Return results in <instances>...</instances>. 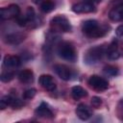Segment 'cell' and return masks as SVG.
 <instances>
[{"label": "cell", "mask_w": 123, "mask_h": 123, "mask_svg": "<svg viewBox=\"0 0 123 123\" xmlns=\"http://www.w3.org/2000/svg\"><path fill=\"white\" fill-rule=\"evenodd\" d=\"M8 106L12 107V109H19L23 106V103L18 98H15L12 95H5L2 97L0 101V109L5 110Z\"/></svg>", "instance_id": "obj_8"}, {"label": "cell", "mask_w": 123, "mask_h": 123, "mask_svg": "<svg viewBox=\"0 0 123 123\" xmlns=\"http://www.w3.org/2000/svg\"><path fill=\"white\" fill-rule=\"evenodd\" d=\"M110 27L107 25H100L95 19H87L83 22L82 31L83 33L90 38L102 37L109 33Z\"/></svg>", "instance_id": "obj_1"}, {"label": "cell", "mask_w": 123, "mask_h": 123, "mask_svg": "<svg viewBox=\"0 0 123 123\" xmlns=\"http://www.w3.org/2000/svg\"><path fill=\"white\" fill-rule=\"evenodd\" d=\"M109 18L111 21H123V0H116L109 12Z\"/></svg>", "instance_id": "obj_6"}, {"label": "cell", "mask_w": 123, "mask_h": 123, "mask_svg": "<svg viewBox=\"0 0 123 123\" xmlns=\"http://www.w3.org/2000/svg\"><path fill=\"white\" fill-rule=\"evenodd\" d=\"M13 78H14V72H13V71H11V70L2 72V74H1V76H0V80H1L2 82H4V83L10 82V81H12Z\"/></svg>", "instance_id": "obj_20"}, {"label": "cell", "mask_w": 123, "mask_h": 123, "mask_svg": "<svg viewBox=\"0 0 123 123\" xmlns=\"http://www.w3.org/2000/svg\"><path fill=\"white\" fill-rule=\"evenodd\" d=\"M20 58L15 55H7L3 60V65L7 68H14L20 64Z\"/></svg>", "instance_id": "obj_15"}, {"label": "cell", "mask_w": 123, "mask_h": 123, "mask_svg": "<svg viewBox=\"0 0 123 123\" xmlns=\"http://www.w3.org/2000/svg\"><path fill=\"white\" fill-rule=\"evenodd\" d=\"M51 28L54 32L66 33L71 30V25L69 20L64 15H56L50 20Z\"/></svg>", "instance_id": "obj_4"}, {"label": "cell", "mask_w": 123, "mask_h": 123, "mask_svg": "<svg viewBox=\"0 0 123 123\" xmlns=\"http://www.w3.org/2000/svg\"><path fill=\"white\" fill-rule=\"evenodd\" d=\"M20 14V8L16 4H11L8 7L2 8L0 11V16L3 20L16 18Z\"/></svg>", "instance_id": "obj_7"}, {"label": "cell", "mask_w": 123, "mask_h": 123, "mask_svg": "<svg viewBox=\"0 0 123 123\" xmlns=\"http://www.w3.org/2000/svg\"><path fill=\"white\" fill-rule=\"evenodd\" d=\"M35 114L37 117L40 118H52L54 116L53 111H51V109L49 108L48 104L42 102L36 110H35Z\"/></svg>", "instance_id": "obj_11"}, {"label": "cell", "mask_w": 123, "mask_h": 123, "mask_svg": "<svg viewBox=\"0 0 123 123\" xmlns=\"http://www.w3.org/2000/svg\"><path fill=\"white\" fill-rule=\"evenodd\" d=\"M101 1H102V0H92L93 3H100Z\"/></svg>", "instance_id": "obj_28"}, {"label": "cell", "mask_w": 123, "mask_h": 123, "mask_svg": "<svg viewBox=\"0 0 123 123\" xmlns=\"http://www.w3.org/2000/svg\"><path fill=\"white\" fill-rule=\"evenodd\" d=\"M33 2H34L35 4H38V3L42 2V1H41V0H33Z\"/></svg>", "instance_id": "obj_27"}, {"label": "cell", "mask_w": 123, "mask_h": 123, "mask_svg": "<svg viewBox=\"0 0 123 123\" xmlns=\"http://www.w3.org/2000/svg\"><path fill=\"white\" fill-rule=\"evenodd\" d=\"M75 113L81 120H87L92 115L91 110L85 104H79L75 110Z\"/></svg>", "instance_id": "obj_13"}, {"label": "cell", "mask_w": 123, "mask_h": 123, "mask_svg": "<svg viewBox=\"0 0 123 123\" xmlns=\"http://www.w3.org/2000/svg\"><path fill=\"white\" fill-rule=\"evenodd\" d=\"M59 56L68 62H75L77 59V54L74 46L69 42H62L58 47Z\"/></svg>", "instance_id": "obj_3"}, {"label": "cell", "mask_w": 123, "mask_h": 123, "mask_svg": "<svg viewBox=\"0 0 123 123\" xmlns=\"http://www.w3.org/2000/svg\"><path fill=\"white\" fill-rule=\"evenodd\" d=\"M71 10L75 13H87V12H94L96 11L93 3H89V2H86V1L74 4L72 6Z\"/></svg>", "instance_id": "obj_9"}, {"label": "cell", "mask_w": 123, "mask_h": 123, "mask_svg": "<svg viewBox=\"0 0 123 123\" xmlns=\"http://www.w3.org/2000/svg\"><path fill=\"white\" fill-rule=\"evenodd\" d=\"M118 68L113 65H107L104 67V73L109 76H116L118 75Z\"/></svg>", "instance_id": "obj_21"}, {"label": "cell", "mask_w": 123, "mask_h": 123, "mask_svg": "<svg viewBox=\"0 0 123 123\" xmlns=\"http://www.w3.org/2000/svg\"><path fill=\"white\" fill-rule=\"evenodd\" d=\"M16 22H17V24H18L19 26L23 27V26H26V25H27L28 20H27V18H26L25 15H24V16H21V15L19 14V15L16 17Z\"/></svg>", "instance_id": "obj_25"}, {"label": "cell", "mask_w": 123, "mask_h": 123, "mask_svg": "<svg viewBox=\"0 0 123 123\" xmlns=\"http://www.w3.org/2000/svg\"><path fill=\"white\" fill-rule=\"evenodd\" d=\"M119 118H120V119L123 121V112H122V113H120V115H119Z\"/></svg>", "instance_id": "obj_29"}, {"label": "cell", "mask_w": 123, "mask_h": 123, "mask_svg": "<svg viewBox=\"0 0 123 123\" xmlns=\"http://www.w3.org/2000/svg\"><path fill=\"white\" fill-rule=\"evenodd\" d=\"M55 9V4L51 0H44L40 3V11L44 13L51 12Z\"/></svg>", "instance_id": "obj_19"}, {"label": "cell", "mask_w": 123, "mask_h": 123, "mask_svg": "<svg viewBox=\"0 0 123 123\" xmlns=\"http://www.w3.org/2000/svg\"><path fill=\"white\" fill-rule=\"evenodd\" d=\"M122 103H123V100H122Z\"/></svg>", "instance_id": "obj_30"}, {"label": "cell", "mask_w": 123, "mask_h": 123, "mask_svg": "<svg viewBox=\"0 0 123 123\" xmlns=\"http://www.w3.org/2000/svg\"><path fill=\"white\" fill-rule=\"evenodd\" d=\"M106 52H107V47L103 45H97L91 47L86 52L84 56V62L86 64H94L103 58Z\"/></svg>", "instance_id": "obj_2"}, {"label": "cell", "mask_w": 123, "mask_h": 123, "mask_svg": "<svg viewBox=\"0 0 123 123\" xmlns=\"http://www.w3.org/2000/svg\"><path fill=\"white\" fill-rule=\"evenodd\" d=\"M87 83L91 88H93L97 91H104V90L108 89V87H109V82L106 79H104L98 75L90 76Z\"/></svg>", "instance_id": "obj_5"}, {"label": "cell", "mask_w": 123, "mask_h": 123, "mask_svg": "<svg viewBox=\"0 0 123 123\" xmlns=\"http://www.w3.org/2000/svg\"><path fill=\"white\" fill-rule=\"evenodd\" d=\"M18 79L23 84H30L34 81V73L30 69H24L18 73Z\"/></svg>", "instance_id": "obj_17"}, {"label": "cell", "mask_w": 123, "mask_h": 123, "mask_svg": "<svg viewBox=\"0 0 123 123\" xmlns=\"http://www.w3.org/2000/svg\"><path fill=\"white\" fill-rule=\"evenodd\" d=\"M91 105L93 108H99L101 105H102V99L98 96H93L91 98Z\"/></svg>", "instance_id": "obj_24"}, {"label": "cell", "mask_w": 123, "mask_h": 123, "mask_svg": "<svg viewBox=\"0 0 123 123\" xmlns=\"http://www.w3.org/2000/svg\"><path fill=\"white\" fill-rule=\"evenodd\" d=\"M28 22H33L36 18V12H35V10L32 8V7H28L27 8V11H26V14H25Z\"/></svg>", "instance_id": "obj_22"}, {"label": "cell", "mask_w": 123, "mask_h": 123, "mask_svg": "<svg viewBox=\"0 0 123 123\" xmlns=\"http://www.w3.org/2000/svg\"><path fill=\"white\" fill-rule=\"evenodd\" d=\"M71 95L74 100H79L83 97H86L87 95V92L81 86H75L71 88Z\"/></svg>", "instance_id": "obj_18"}, {"label": "cell", "mask_w": 123, "mask_h": 123, "mask_svg": "<svg viewBox=\"0 0 123 123\" xmlns=\"http://www.w3.org/2000/svg\"><path fill=\"white\" fill-rule=\"evenodd\" d=\"M39 85L47 91H54L56 89V83L53 77L49 74H42L38 78Z\"/></svg>", "instance_id": "obj_10"}, {"label": "cell", "mask_w": 123, "mask_h": 123, "mask_svg": "<svg viewBox=\"0 0 123 123\" xmlns=\"http://www.w3.org/2000/svg\"><path fill=\"white\" fill-rule=\"evenodd\" d=\"M108 58L110 60H117L121 57V52L118 49L117 41L113 40L108 47H107V52H106Z\"/></svg>", "instance_id": "obj_14"}, {"label": "cell", "mask_w": 123, "mask_h": 123, "mask_svg": "<svg viewBox=\"0 0 123 123\" xmlns=\"http://www.w3.org/2000/svg\"><path fill=\"white\" fill-rule=\"evenodd\" d=\"M25 35L22 34V33H12V34H10L6 37L5 38V41L9 44H12V45H15V44H19L21 43L24 39H25Z\"/></svg>", "instance_id": "obj_16"}, {"label": "cell", "mask_w": 123, "mask_h": 123, "mask_svg": "<svg viewBox=\"0 0 123 123\" xmlns=\"http://www.w3.org/2000/svg\"><path fill=\"white\" fill-rule=\"evenodd\" d=\"M54 70L56 74L63 81H69L71 78V71L70 69L64 64H55Z\"/></svg>", "instance_id": "obj_12"}, {"label": "cell", "mask_w": 123, "mask_h": 123, "mask_svg": "<svg viewBox=\"0 0 123 123\" xmlns=\"http://www.w3.org/2000/svg\"><path fill=\"white\" fill-rule=\"evenodd\" d=\"M36 94H37V89L36 88H29V89H27L23 92V98L26 99V100H30V99L34 98Z\"/></svg>", "instance_id": "obj_23"}, {"label": "cell", "mask_w": 123, "mask_h": 123, "mask_svg": "<svg viewBox=\"0 0 123 123\" xmlns=\"http://www.w3.org/2000/svg\"><path fill=\"white\" fill-rule=\"evenodd\" d=\"M115 35L117 37H123V24L122 25H119L115 29Z\"/></svg>", "instance_id": "obj_26"}]
</instances>
